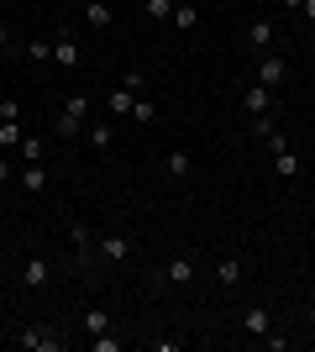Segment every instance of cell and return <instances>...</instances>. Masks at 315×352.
Wrapping results in <instances>:
<instances>
[{
  "instance_id": "1",
  "label": "cell",
  "mask_w": 315,
  "mask_h": 352,
  "mask_svg": "<svg viewBox=\"0 0 315 352\" xmlns=\"http://www.w3.org/2000/svg\"><path fill=\"white\" fill-rule=\"evenodd\" d=\"M148 284L152 289H184V284H195V258H189V252L168 258V268H152Z\"/></svg>"
},
{
  "instance_id": "2",
  "label": "cell",
  "mask_w": 315,
  "mask_h": 352,
  "mask_svg": "<svg viewBox=\"0 0 315 352\" xmlns=\"http://www.w3.org/2000/svg\"><path fill=\"white\" fill-rule=\"evenodd\" d=\"M84 126H90V100H84V95H74V100H69V105L58 111L53 132H58V137H79Z\"/></svg>"
},
{
  "instance_id": "3",
  "label": "cell",
  "mask_w": 315,
  "mask_h": 352,
  "mask_svg": "<svg viewBox=\"0 0 315 352\" xmlns=\"http://www.w3.org/2000/svg\"><path fill=\"white\" fill-rule=\"evenodd\" d=\"M69 242H74V263H79V268L100 252V236H90V226H84V221H74V226H69Z\"/></svg>"
},
{
  "instance_id": "4",
  "label": "cell",
  "mask_w": 315,
  "mask_h": 352,
  "mask_svg": "<svg viewBox=\"0 0 315 352\" xmlns=\"http://www.w3.org/2000/svg\"><path fill=\"white\" fill-rule=\"evenodd\" d=\"M284 79H289V63L279 58V53H263V58H257V85H263V89L284 85Z\"/></svg>"
},
{
  "instance_id": "5",
  "label": "cell",
  "mask_w": 315,
  "mask_h": 352,
  "mask_svg": "<svg viewBox=\"0 0 315 352\" xmlns=\"http://www.w3.org/2000/svg\"><path fill=\"white\" fill-rule=\"evenodd\" d=\"M16 342H21V347H27V352H63V342L53 337L47 326H27V331H21V337H16Z\"/></svg>"
},
{
  "instance_id": "6",
  "label": "cell",
  "mask_w": 315,
  "mask_h": 352,
  "mask_svg": "<svg viewBox=\"0 0 315 352\" xmlns=\"http://www.w3.org/2000/svg\"><path fill=\"white\" fill-rule=\"evenodd\" d=\"M21 284H27V289H47V284H53V263L32 252V258H27V268H21Z\"/></svg>"
},
{
  "instance_id": "7",
  "label": "cell",
  "mask_w": 315,
  "mask_h": 352,
  "mask_svg": "<svg viewBox=\"0 0 315 352\" xmlns=\"http://www.w3.org/2000/svg\"><path fill=\"white\" fill-rule=\"evenodd\" d=\"M242 331H247V337H257V342H263V337H268V331H273V316H268V310H263V305L242 310Z\"/></svg>"
},
{
  "instance_id": "8",
  "label": "cell",
  "mask_w": 315,
  "mask_h": 352,
  "mask_svg": "<svg viewBox=\"0 0 315 352\" xmlns=\"http://www.w3.org/2000/svg\"><path fill=\"white\" fill-rule=\"evenodd\" d=\"M273 37H279V32H273V21H268V16H257L253 27H247V47H253V53H268V47H273Z\"/></svg>"
},
{
  "instance_id": "9",
  "label": "cell",
  "mask_w": 315,
  "mask_h": 352,
  "mask_svg": "<svg viewBox=\"0 0 315 352\" xmlns=\"http://www.w3.org/2000/svg\"><path fill=\"white\" fill-rule=\"evenodd\" d=\"M100 252L110 258V263H126V258H132V236H121V232H105V236H100Z\"/></svg>"
},
{
  "instance_id": "10",
  "label": "cell",
  "mask_w": 315,
  "mask_h": 352,
  "mask_svg": "<svg viewBox=\"0 0 315 352\" xmlns=\"http://www.w3.org/2000/svg\"><path fill=\"white\" fill-rule=\"evenodd\" d=\"M268 105H273V95L263 85H247V89H242V111H247V116H263Z\"/></svg>"
},
{
  "instance_id": "11",
  "label": "cell",
  "mask_w": 315,
  "mask_h": 352,
  "mask_svg": "<svg viewBox=\"0 0 315 352\" xmlns=\"http://www.w3.org/2000/svg\"><path fill=\"white\" fill-rule=\"evenodd\" d=\"M110 21H116V11H110V0H90V6H84V27L105 32Z\"/></svg>"
},
{
  "instance_id": "12",
  "label": "cell",
  "mask_w": 315,
  "mask_h": 352,
  "mask_svg": "<svg viewBox=\"0 0 315 352\" xmlns=\"http://www.w3.org/2000/svg\"><path fill=\"white\" fill-rule=\"evenodd\" d=\"M189 168H195V158H189V147H174L163 158V174L168 179H189Z\"/></svg>"
},
{
  "instance_id": "13",
  "label": "cell",
  "mask_w": 315,
  "mask_h": 352,
  "mask_svg": "<svg viewBox=\"0 0 315 352\" xmlns=\"http://www.w3.org/2000/svg\"><path fill=\"white\" fill-rule=\"evenodd\" d=\"M53 63H58V69H79V43L69 37V32L53 43Z\"/></svg>"
},
{
  "instance_id": "14",
  "label": "cell",
  "mask_w": 315,
  "mask_h": 352,
  "mask_svg": "<svg viewBox=\"0 0 315 352\" xmlns=\"http://www.w3.org/2000/svg\"><path fill=\"white\" fill-rule=\"evenodd\" d=\"M16 179H21V190H27V195H43L47 190V168H43V163H27Z\"/></svg>"
},
{
  "instance_id": "15",
  "label": "cell",
  "mask_w": 315,
  "mask_h": 352,
  "mask_svg": "<svg viewBox=\"0 0 315 352\" xmlns=\"http://www.w3.org/2000/svg\"><path fill=\"white\" fill-rule=\"evenodd\" d=\"M215 284H221V289H237L242 284V258H221V263H215Z\"/></svg>"
},
{
  "instance_id": "16",
  "label": "cell",
  "mask_w": 315,
  "mask_h": 352,
  "mask_svg": "<svg viewBox=\"0 0 315 352\" xmlns=\"http://www.w3.org/2000/svg\"><path fill=\"white\" fill-rule=\"evenodd\" d=\"M273 168H279V179H300V153H294V147L273 153Z\"/></svg>"
},
{
  "instance_id": "17",
  "label": "cell",
  "mask_w": 315,
  "mask_h": 352,
  "mask_svg": "<svg viewBox=\"0 0 315 352\" xmlns=\"http://www.w3.org/2000/svg\"><path fill=\"white\" fill-rule=\"evenodd\" d=\"M179 32H195L200 27V6H174V16H168Z\"/></svg>"
},
{
  "instance_id": "18",
  "label": "cell",
  "mask_w": 315,
  "mask_h": 352,
  "mask_svg": "<svg viewBox=\"0 0 315 352\" xmlns=\"http://www.w3.org/2000/svg\"><path fill=\"white\" fill-rule=\"evenodd\" d=\"M43 153H47V137H37V132L21 137V158L27 163H43Z\"/></svg>"
},
{
  "instance_id": "19",
  "label": "cell",
  "mask_w": 315,
  "mask_h": 352,
  "mask_svg": "<svg viewBox=\"0 0 315 352\" xmlns=\"http://www.w3.org/2000/svg\"><path fill=\"white\" fill-rule=\"evenodd\" d=\"M132 100H137L132 89H126V85H116V89H110V116H132Z\"/></svg>"
},
{
  "instance_id": "20",
  "label": "cell",
  "mask_w": 315,
  "mask_h": 352,
  "mask_svg": "<svg viewBox=\"0 0 315 352\" xmlns=\"http://www.w3.org/2000/svg\"><path fill=\"white\" fill-rule=\"evenodd\" d=\"M84 331H90V337H100V331H110V316H105L100 305H90V310H84Z\"/></svg>"
},
{
  "instance_id": "21",
  "label": "cell",
  "mask_w": 315,
  "mask_h": 352,
  "mask_svg": "<svg viewBox=\"0 0 315 352\" xmlns=\"http://www.w3.org/2000/svg\"><path fill=\"white\" fill-rule=\"evenodd\" d=\"M21 121H0V147H21Z\"/></svg>"
},
{
  "instance_id": "22",
  "label": "cell",
  "mask_w": 315,
  "mask_h": 352,
  "mask_svg": "<svg viewBox=\"0 0 315 352\" xmlns=\"http://www.w3.org/2000/svg\"><path fill=\"white\" fill-rule=\"evenodd\" d=\"M110 137H116V121H110V126H90V147H95V153H105Z\"/></svg>"
},
{
  "instance_id": "23",
  "label": "cell",
  "mask_w": 315,
  "mask_h": 352,
  "mask_svg": "<svg viewBox=\"0 0 315 352\" xmlns=\"http://www.w3.org/2000/svg\"><path fill=\"white\" fill-rule=\"evenodd\" d=\"M142 11H148L152 21H168V16H174V0H142Z\"/></svg>"
},
{
  "instance_id": "24",
  "label": "cell",
  "mask_w": 315,
  "mask_h": 352,
  "mask_svg": "<svg viewBox=\"0 0 315 352\" xmlns=\"http://www.w3.org/2000/svg\"><path fill=\"white\" fill-rule=\"evenodd\" d=\"M121 85L132 89V95H142V89H148V74H142V69H126V74H121Z\"/></svg>"
},
{
  "instance_id": "25",
  "label": "cell",
  "mask_w": 315,
  "mask_h": 352,
  "mask_svg": "<svg viewBox=\"0 0 315 352\" xmlns=\"http://www.w3.org/2000/svg\"><path fill=\"white\" fill-rule=\"evenodd\" d=\"M273 132H279V126H273V116H268V111H263V116H253V137H263V142H268Z\"/></svg>"
},
{
  "instance_id": "26",
  "label": "cell",
  "mask_w": 315,
  "mask_h": 352,
  "mask_svg": "<svg viewBox=\"0 0 315 352\" xmlns=\"http://www.w3.org/2000/svg\"><path fill=\"white\" fill-rule=\"evenodd\" d=\"M152 116H158V105H152V100H132V121H152Z\"/></svg>"
},
{
  "instance_id": "27",
  "label": "cell",
  "mask_w": 315,
  "mask_h": 352,
  "mask_svg": "<svg viewBox=\"0 0 315 352\" xmlns=\"http://www.w3.org/2000/svg\"><path fill=\"white\" fill-rule=\"evenodd\" d=\"M90 347H95V352H121V337H110V331H100V337H95Z\"/></svg>"
},
{
  "instance_id": "28",
  "label": "cell",
  "mask_w": 315,
  "mask_h": 352,
  "mask_svg": "<svg viewBox=\"0 0 315 352\" xmlns=\"http://www.w3.org/2000/svg\"><path fill=\"white\" fill-rule=\"evenodd\" d=\"M27 53H32V63H47L53 58V43H27Z\"/></svg>"
},
{
  "instance_id": "29",
  "label": "cell",
  "mask_w": 315,
  "mask_h": 352,
  "mask_svg": "<svg viewBox=\"0 0 315 352\" xmlns=\"http://www.w3.org/2000/svg\"><path fill=\"white\" fill-rule=\"evenodd\" d=\"M0 121H21V105H16L11 95H5V100H0Z\"/></svg>"
},
{
  "instance_id": "30",
  "label": "cell",
  "mask_w": 315,
  "mask_h": 352,
  "mask_svg": "<svg viewBox=\"0 0 315 352\" xmlns=\"http://www.w3.org/2000/svg\"><path fill=\"white\" fill-rule=\"evenodd\" d=\"M11 179H16V163H11V158H0V184H11Z\"/></svg>"
},
{
  "instance_id": "31",
  "label": "cell",
  "mask_w": 315,
  "mask_h": 352,
  "mask_svg": "<svg viewBox=\"0 0 315 352\" xmlns=\"http://www.w3.org/2000/svg\"><path fill=\"white\" fill-rule=\"evenodd\" d=\"M300 16H305V21H315V0H300Z\"/></svg>"
},
{
  "instance_id": "32",
  "label": "cell",
  "mask_w": 315,
  "mask_h": 352,
  "mask_svg": "<svg viewBox=\"0 0 315 352\" xmlns=\"http://www.w3.org/2000/svg\"><path fill=\"white\" fill-rule=\"evenodd\" d=\"M0 47H11V27L5 21H0Z\"/></svg>"
},
{
  "instance_id": "33",
  "label": "cell",
  "mask_w": 315,
  "mask_h": 352,
  "mask_svg": "<svg viewBox=\"0 0 315 352\" xmlns=\"http://www.w3.org/2000/svg\"><path fill=\"white\" fill-rule=\"evenodd\" d=\"M305 316H310V326H315V305H310V310H305Z\"/></svg>"
}]
</instances>
